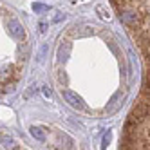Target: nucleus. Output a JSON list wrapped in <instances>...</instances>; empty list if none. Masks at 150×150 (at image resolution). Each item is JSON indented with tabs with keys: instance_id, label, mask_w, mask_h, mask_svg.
I'll return each instance as SVG.
<instances>
[{
	"instance_id": "f257e3e1",
	"label": "nucleus",
	"mask_w": 150,
	"mask_h": 150,
	"mask_svg": "<svg viewBox=\"0 0 150 150\" xmlns=\"http://www.w3.org/2000/svg\"><path fill=\"white\" fill-rule=\"evenodd\" d=\"M110 4L143 56L146 65L143 92L150 96V0H110Z\"/></svg>"
},
{
	"instance_id": "f03ea898",
	"label": "nucleus",
	"mask_w": 150,
	"mask_h": 150,
	"mask_svg": "<svg viewBox=\"0 0 150 150\" xmlns=\"http://www.w3.org/2000/svg\"><path fill=\"white\" fill-rule=\"evenodd\" d=\"M121 150H150V96L136 103L125 123Z\"/></svg>"
},
{
	"instance_id": "7ed1b4c3",
	"label": "nucleus",
	"mask_w": 150,
	"mask_h": 150,
	"mask_svg": "<svg viewBox=\"0 0 150 150\" xmlns=\"http://www.w3.org/2000/svg\"><path fill=\"white\" fill-rule=\"evenodd\" d=\"M7 31H9V35H11L13 38H16V40H24V36H25L24 27L20 25V22L15 20V18L7 20Z\"/></svg>"
},
{
	"instance_id": "20e7f679",
	"label": "nucleus",
	"mask_w": 150,
	"mask_h": 150,
	"mask_svg": "<svg viewBox=\"0 0 150 150\" xmlns=\"http://www.w3.org/2000/svg\"><path fill=\"white\" fill-rule=\"evenodd\" d=\"M62 94H63V98L67 100V103L71 105V107H74V109H83V101H81V98L78 94H74L72 91H62Z\"/></svg>"
},
{
	"instance_id": "39448f33",
	"label": "nucleus",
	"mask_w": 150,
	"mask_h": 150,
	"mask_svg": "<svg viewBox=\"0 0 150 150\" xmlns=\"http://www.w3.org/2000/svg\"><path fill=\"white\" fill-rule=\"evenodd\" d=\"M69 49H71L69 44L62 45V47L58 49V60H60V62H65V60H67V56H69Z\"/></svg>"
},
{
	"instance_id": "423d86ee",
	"label": "nucleus",
	"mask_w": 150,
	"mask_h": 150,
	"mask_svg": "<svg viewBox=\"0 0 150 150\" xmlns=\"http://www.w3.org/2000/svg\"><path fill=\"white\" fill-rule=\"evenodd\" d=\"M31 136L36 137L38 141H44V139H45V134L42 132V128H38V127H31Z\"/></svg>"
},
{
	"instance_id": "0eeeda50",
	"label": "nucleus",
	"mask_w": 150,
	"mask_h": 150,
	"mask_svg": "<svg viewBox=\"0 0 150 150\" xmlns=\"http://www.w3.org/2000/svg\"><path fill=\"white\" fill-rule=\"evenodd\" d=\"M33 7H35V9H36V11H45V9H47V7H45V6H42V4H35V6H33Z\"/></svg>"
}]
</instances>
